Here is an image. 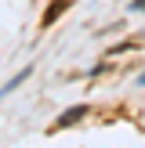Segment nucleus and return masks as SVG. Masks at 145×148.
Instances as JSON below:
<instances>
[{
  "label": "nucleus",
  "instance_id": "1",
  "mask_svg": "<svg viewBox=\"0 0 145 148\" xmlns=\"http://www.w3.org/2000/svg\"><path fill=\"white\" fill-rule=\"evenodd\" d=\"M84 116H87V105H76V108H65V112H62V119H58L55 127H69V123L84 119Z\"/></svg>",
  "mask_w": 145,
  "mask_h": 148
},
{
  "label": "nucleus",
  "instance_id": "2",
  "mask_svg": "<svg viewBox=\"0 0 145 148\" xmlns=\"http://www.w3.org/2000/svg\"><path fill=\"white\" fill-rule=\"evenodd\" d=\"M65 7H69V0H55V4L47 7V14H44V29H47V25H55V22H58V14H62Z\"/></svg>",
  "mask_w": 145,
  "mask_h": 148
},
{
  "label": "nucleus",
  "instance_id": "3",
  "mask_svg": "<svg viewBox=\"0 0 145 148\" xmlns=\"http://www.w3.org/2000/svg\"><path fill=\"white\" fill-rule=\"evenodd\" d=\"M29 72H33V69H22V72H18V76H14V79H11V83H7V87H4V90H0V98H4V94H11V90H14V87H22V83H26V79H29Z\"/></svg>",
  "mask_w": 145,
  "mask_h": 148
},
{
  "label": "nucleus",
  "instance_id": "4",
  "mask_svg": "<svg viewBox=\"0 0 145 148\" xmlns=\"http://www.w3.org/2000/svg\"><path fill=\"white\" fill-rule=\"evenodd\" d=\"M134 11H145V0H134Z\"/></svg>",
  "mask_w": 145,
  "mask_h": 148
},
{
  "label": "nucleus",
  "instance_id": "5",
  "mask_svg": "<svg viewBox=\"0 0 145 148\" xmlns=\"http://www.w3.org/2000/svg\"><path fill=\"white\" fill-rule=\"evenodd\" d=\"M138 83H145V72H142V79H138Z\"/></svg>",
  "mask_w": 145,
  "mask_h": 148
}]
</instances>
